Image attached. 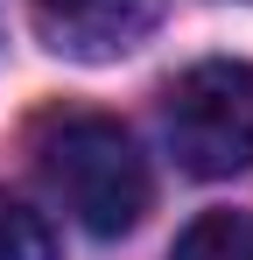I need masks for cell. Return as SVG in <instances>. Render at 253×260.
Wrapping results in <instances>:
<instances>
[{
  "instance_id": "3957f363",
  "label": "cell",
  "mask_w": 253,
  "mask_h": 260,
  "mask_svg": "<svg viewBox=\"0 0 253 260\" xmlns=\"http://www.w3.org/2000/svg\"><path fill=\"white\" fill-rule=\"evenodd\" d=\"M155 14H162V0H28L36 36L56 56H78V63L126 56L155 28Z\"/></svg>"
},
{
  "instance_id": "5b68a950",
  "label": "cell",
  "mask_w": 253,
  "mask_h": 260,
  "mask_svg": "<svg viewBox=\"0 0 253 260\" xmlns=\"http://www.w3.org/2000/svg\"><path fill=\"white\" fill-rule=\"evenodd\" d=\"M0 260H56V239L21 197L0 190Z\"/></svg>"
},
{
  "instance_id": "7a4b0ae2",
  "label": "cell",
  "mask_w": 253,
  "mask_h": 260,
  "mask_svg": "<svg viewBox=\"0 0 253 260\" xmlns=\"http://www.w3.org/2000/svg\"><path fill=\"white\" fill-rule=\"evenodd\" d=\"M162 134L190 176L218 183V176L253 169V63L211 56V63H190L183 78H169Z\"/></svg>"
},
{
  "instance_id": "277c9868",
  "label": "cell",
  "mask_w": 253,
  "mask_h": 260,
  "mask_svg": "<svg viewBox=\"0 0 253 260\" xmlns=\"http://www.w3.org/2000/svg\"><path fill=\"white\" fill-rule=\"evenodd\" d=\"M169 260H253V211H204V218H190Z\"/></svg>"
},
{
  "instance_id": "6da1fadb",
  "label": "cell",
  "mask_w": 253,
  "mask_h": 260,
  "mask_svg": "<svg viewBox=\"0 0 253 260\" xmlns=\"http://www.w3.org/2000/svg\"><path fill=\"white\" fill-rule=\"evenodd\" d=\"M28 148H36L42 190L84 232L120 239V232L141 225L155 183H148V162H141V148L120 120H106V113H42Z\"/></svg>"
}]
</instances>
